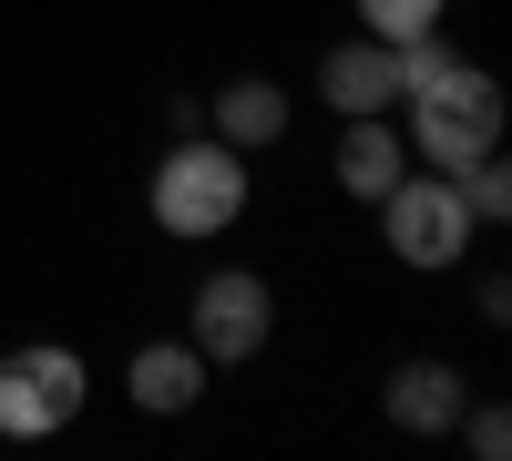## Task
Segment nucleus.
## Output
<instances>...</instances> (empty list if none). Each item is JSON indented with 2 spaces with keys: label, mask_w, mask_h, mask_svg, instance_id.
I'll return each mask as SVG.
<instances>
[{
  "label": "nucleus",
  "mask_w": 512,
  "mask_h": 461,
  "mask_svg": "<svg viewBox=\"0 0 512 461\" xmlns=\"http://www.w3.org/2000/svg\"><path fill=\"white\" fill-rule=\"evenodd\" d=\"M185 339L205 349V369H236V359H256L277 339V298H267V277L256 267H216L185 298Z\"/></svg>",
  "instance_id": "obj_5"
},
{
  "label": "nucleus",
  "mask_w": 512,
  "mask_h": 461,
  "mask_svg": "<svg viewBox=\"0 0 512 461\" xmlns=\"http://www.w3.org/2000/svg\"><path fill=\"white\" fill-rule=\"evenodd\" d=\"M390 113H400V134H410V164H441V175H461L472 154L502 144V82L482 62H461V52H441Z\"/></svg>",
  "instance_id": "obj_1"
},
{
  "label": "nucleus",
  "mask_w": 512,
  "mask_h": 461,
  "mask_svg": "<svg viewBox=\"0 0 512 461\" xmlns=\"http://www.w3.org/2000/svg\"><path fill=\"white\" fill-rule=\"evenodd\" d=\"M461 400H472V390H461V369H451V359H400V369H390V390H379V410H390L410 441H441V431L461 421Z\"/></svg>",
  "instance_id": "obj_8"
},
{
  "label": "nucleus",
  "mask_w": 512,
  "mask_h": 461,
  "mask_svg": "<svg viewBox=\"0 0 512 461\" xmlns=\"http://www.w3.org/2000/svg\"><path fill=\"white\" fill-rule=\"evenodd\" d=\"M123 390H134V410L175 421V410H195V400H205V349H195V339H154V349H134Z\"/></svg>",
  "instance_id": "obj_9"
},
{
  "label": "nucleus",
  "mask_w": 512,
  "mask_h": 461,
  "mask_svg": "<svg viewBox=\"0 0 512 461\" xmlns=\"http://www.w3.org/2000/svg\"><path fill=\"white\" fill-rule=\"evenodd\" d=\"M318 93H328L338 113H390V103L410 93V41H379V31L338 41V52L318 62Z\"/></svg>",
  "instance_id": "obj_6"
},
{
  "label": "nucleus",
  "mask_w": 512,
  "mask_h": 461,
  "mask_svg": "<svg viewBox=\"0 0 512 461\" xmlns=\"http://www.w3.org/2000/svg\"><path fill=\"white\" fill-rule=\"evenodd\" d=\"M144 205H154V226H164V236H185V246L226 236V226L246 216V154H236V144H216V134L164 144V164H154Z\"/></svg>",
  "instance_id": "obj_2"
},
{
  "label": "nucleus",
  "mask_w": 512,
  "mask_h": 461,
  "mask_svg": "<svg viewBox=\"0 0 512 461\" xmlns=\"http://www.w3.org/2000/svg\"><path fill=\"white\" fill-rule=\"evenodd\" d=\"M379 236H390L400 267H461L472 257V205H461V175H441V164H410V175L379 195Z\"/></svg>",
  "instance_id": "obj_3"
},
{
  "label": "nucleus",
  "mask_w": 512,
  "mask_h": 461,
  "mask_svg": "<svg viewBox=\"0 0 512 461\" xmlns=\"http://www.w3.org/2000/svg\"><path fill=\"white\" fill-rule=\"evenodd\" d=\"M328 175H338V195L379 205V195L410 175V134H400L390 113H338V154H328Z\"/></svg>",
  "instance_id": "obj_7"
},
{
  "label": "nucleus",
  "mask_w": 512,
  "mask_h": 461,
  "mask_svg": "<svg viewBox=\"0 0 512 461\" xmlns=\"http://www.w3.org/2000/svg\"><path fill=\"white\" fill-rule=\"evenodd\" d=\"M82 400H93L82 349L41 339V349H11V359H0V441H52V431L82 421Z\"/></svg>",
  "instance_id": "obj_4"
},
{
  "label": "nucleus",
  "mask_w": 512,
  "mask_h": 461,
  "mask_svg": "<svg viewBox=\"0 0 512 461\" xmlns=\"http://www.w3.org/2000/svg\"><path fill=\"white\" fill-rule=\"evenodd\" d=\"M205 134H216V144H236V154L277 144V134H287V93L246 72V82H226V93H216V113H205Z\"/></svg>",
  "instance_id": "obj_10"
},
{
  "label": "nucleus",
  "mask_w": 512,
  "mask_h": 461,
  "mask_svg": "<svg viewBox=\"0 0 512 461\" xmlns=\"http://www.w3.org/2000/svg\"><path fill=\"white\" fill-rule=\"evenodd\" d=\"M451 431H461V441H472L482 461H502V451H512V421H502V410H492V400H482V410H472V400H461V421H451Z\"/></svg>",
  "instance_id": "obj_12"
},
{
  "label": "nucleus",
  "mask_w": 512,
  "mask_h": 461,
  "mask_svg": "<svg viewBox=\"0 0 512 461\" xmlns=\"http://www.w3.org/2000/svg\"><path fill=\"white\" fill-rule=\"evenodd\" d=\"M441 11H451V0H359V31H379V41H420V31H441Z\"/></svg>",
  "instance_id": "obj_11"
}]
</instances>
